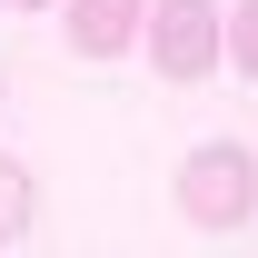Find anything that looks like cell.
Segmentation results:
<instances>
[{
	"label": "cell",
	"instance_id": "1",
	"mask_svg": "<svg viewBox=\"0 0 258 258\" xmlns=\"http://www.w3.org/2000/svg\"><path fill=\"white\" fill-rule=\"evenodd\" d=\"M179 219L189 228H248L258 219V159L238 139H199L179 159Z\"/></svg>",
	"mask_w": 258,
	"mask_h": 258
},
{
	"label": "cell",
	"instance_id": "2",
	"mask_svg": "<svg viewBox=\"0 0 258 258\" xmlns=\"http://www.w3.org/2000/svg\"><path fill=\"white\" fill-rule=\"evenodd\" d=\"M139 40H149L159 80H209L219 70V0H159L139 20Z\"/></svg>",
	"mask_w": 258,
	"mask_h": 258
},
{
	"label": "cell",
	"instance_id": "3",
	"mask_svg": "<svg viewBox=\"0 0 258 258\" xmlns=\"http://www.w3.org/2000/svg\"><path fill=\"white\" fill-rule=\"evenodd\" d=\"M149 20V0H70V50L80 60H119Z\"/></svg>",
	"mask_w": 258,
	"mask_h": 258
},
{
	"label": "cell",
	"instance_id": "4",
	"mask_svg": "<svg viewBox=\"0 0 258 258\" xmlns=\"http://www.w3.org/2000/svg\"><path fill=\"white\" fill-rule=\"evenodd\" d=\"M219 60L238 70V80H258V0H238V10L219 20Z\"/></svg>",
	"mask_w": 258,
	"mask_h": 258
},
{
	"label": "cell",
	"instance_id": "5",
	"mask_svg": "<svg viewBox=\"0 0 258 258\" xmlns=\"http://www.w3.org/2000/svg\"><path fill=\"white\" fill-rule=\"evenodd\" d=\"M30 209H40V199H30V169L0 159V238H20V228H30Z\"/></svg>",
	"mask_w": 258,
	"mask_h": 258
},
{
	"label": "cell",
	"instance_id": "6",
	"mask_svg": "<svg viewBox=\"0 0 258 258\" xmlns=\"http://www.w3.org/2000/svg\"><path fill=\"white\" fill-rule=\"evenodd\" d=\"M10 10H50V0H10Z\"/></svg>",
	"mask_w": 258,
	"mask_h": 258
}]
</instances>
